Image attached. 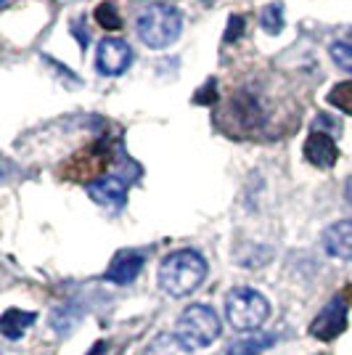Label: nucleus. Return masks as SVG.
I'll list each match as a JSON object with an SVG mask.
<instances>
[{"mask_svg":"<svg viewBox=\"0 0 352 355\" xmlns=\"http://www.w3.org/2000/svg\"><path fill=\"white\" fill-rule=\"evenodd\" d=\"M96 21L101 24L103 30H112V32L122 27V16L117 14L114 3H101V6L96 8Z\"/></svg>","mask_w":352,"mask_h":355,"instance_id":"nucleus-16","label":"nucleus"},{"mask_svg":"<svg viewBox=\"0 0 352 355\" xmlns=\"http://www.w3.org/2000/svg\"><path fill=\"white\" fill-rule=\"evenodd\" d=\"M180 14L173 6H148L143 14L135 21V32L141 37V43L148 48H167L177 40L180 35Z\"/></svg>","mask_w":352,"mask_h":355,"instance_id":"nucleus-3","label":"nucleus"},{"mask_svg":"<svg viewBox=\"0 0 352 355\" xmlns=\"http://www.w3.org/2000/svg\"><path fill=\"white\" fill-rule=\"evenodd\" d=\"M328 104L339 109L342 114H350L352 117V80H344V83H337L331 93H328Z\"/></svg>","mask_w":352,"mask_h":355,"instance_id":"nucleus-14","label":"nucleus"},{"mask_svg":"<svg viewBox=\"0 0 352 355\" xmlns=\"http://www.w3.org/2000/svg\"><path fill=\"white\" fill-rule=\"evenodd\" d=\"M323 250L339 260H352V220L331 223L321 234Z\"/></svg>","mask_w":352,"mask_h":355,"instance_id":"nucleus-9","label":"nucleus"},{"mask_svg":"<svg viewBox=\"0 0 352 355\" xmlns=\"http://www.w3.org/2000/svg\"><path fill=\"white\" fill-rule=\"evenodd\" d=\"M206 279V260L196 250H177L159 266V286L170 297H188Z\"/></svg>","mask_w":352,"mask_h":355,"instance_id":"nucleus-1","label":"nucleus"},{"mask_svg":"<svg viewBox=\"0 0 352 355\" xmlns=\"http://www.w3.org/2000/svg\"><path fill=\"white\" fill-rule=\"evenodd\" d=\"M273 337L270 334H252V337H247V340L241 342H234L228 350H225V355H260L263 350H267L270 345H273Z\"/></svg>","mask_w":352,"mask_h":355,"instance_id":"nucleus-12","label":"nucleus"},{"mask_svg":"<svg viewBox=\"0 0 352 355\" xmlns=\"http://www.w3.org/2000/svg\"><path fill=\"white\" fill-rule=\"evenodd\" d=\"M88 196L101 207H122L127 202V183L117 175H101L88 183Z\"/></svg>","mask_w":352,"mask_h":355,"instance_id":"nucleus-7","label":"nucleus"},{"mask_svg":"<svg viewBox=\"0 0 352 355\" xmlns=\"http://www.w3.org/2000/svg\"><path fill=\"white\" fill-rule=\"evenodd\" d=\"M305 159L321 170H331L339 159V148L337 141L323 130H313L305 141Z\"/></svg>","mask_w":352,"mask_h":355,"instance_id":"nucleus-8","label":"nucleus"},{"mask_svg":"<svg viewBox=\"0 0 352 355\" xmlns=\"http://www.w3.org/2000/svg\"><path fill=\"white\" fill-rule=\"evenodd\" d=\"M143 355H188V350L180 345L175 334H159V337H154L148 342Z\"/></svg>","mask_w":352,"mask_h":355,"instance_id":"nucleus-13","label":"nucleus"},{"mask_svg":"<svg viewBox=\"0 0 352 355\" xmlns=\"http://www.w3.org/2000/svg\"><path fill=\"white\" fill-rule=\"evenodd\" d=\"M173 334L186 350H202L220 337V318L206 305H191L180 313Z\"/></svg>","mask_w":352,"mask_h":355,"instance_id":"nucleus-2","label":"nucleus"},{"mask_svg":"<svg viewBox=\"0 0 352 355\" xmlns=\"http://www.w3.org/2000/svg\"><path fill=\"white\" fill-rule=\"evenodd\" d=\"M103 350H106V345H103V342H98V345H96V347L90 350V355H101Z\"/></svg>","mask_w":352,"mask_h":355,"instance_id":"nucleus-20","label":"nucleus"},{"mask_svg":"<svg viewBox=\"0 0 352 355\" xmlns=\"http://www.w3.org/2000/svg\"><path fill=\"white\" fill-rule=\"evenodd\" d=\"M32 324H35V313L11 308V311L3 313V318H0V331H3L6 340H19Z\"/></svg>","mask_w":352,"mask_h":355,"instance_id":"nucleus-11","label":"nucleus"},{"mask_svg":"<svg viewBox=\"0 0 352 355\" xmlns=\"http://www.w3.org/2000/svg\"><path fill=\"white\" fill-rule=\"evenodd\" d=\"M260 24H263L265 32L276 35V32L283 30V6L281 3H270L263 8V16H260Z\"/></svg>","mask_w":352,"mask_h":355,"instance_id":"nucleus-15","label":"nucleus"},{"mask_svg":"<svg viewBox=\"0 0 352 355\" xmlns=\"http://www.w3.org/2000/svg\"><path fill=\"white\" fill-rule=\"evenodd\" d=\"M344 196H347V202L352 205V178H347V183H344Z\"/></svg>","mask_w":352,"mask_h":355,"instance_id":"nucleus-19","label":"nucleus"},{"mask_svg":"<svg viewBox=\"0 0 352 355\" xmlns=\"http://www.w3.org/2000/svg\"><path fill=\"white\" fill-rule=\"evenodd\" d=\"M344 300H347V302H352V286H347V292H344Z\"/></svg>","mask_w":352,"mask_h":355,"instance_id":"nucleus-21","label":"nucleus"},{"mask_svg":"<svg viewBox=\"0 0 352 355\" xmlns=\"http://www.w3.org/2000/svg\"><path fill=\"white\" fill-rule=\"evenodd\" d=\"M132 64V48L119 37H103L96 51V67L98 72L106 77H117V74L127 72Z\"/></svg>","mask_w":352,"mask_h":355,"instance_id":"nucleus-5","label":"nucleus"},{"mask_svg":"<svg viewBox=\"0 0 352 355\" xmlns=\"http://www.w3.org/2000/svg\"><path fill=\"white\" fill-rule=\"evenodd\" d=\"M143 254L135 250H122L114 254V260H112V266L106 268V282L112 284H130L138 279V273H141V268H143Z\"/></svg>","mask_w":352,"mask_h":355,"instance_id":"nucleus-10","label":"nucleus"},{"mask_svg":"<svg viewBox=\"0 0 352 355\" xmlns=\"http://www.w3.org/2000/svg\"><path fill=\"white\" fill-rule=\"evenodd\" d=\"M225 315L236 331H257L270 315V302L249 286H238L225 297Z\"/></svg>","mask_w":352,"mask_h":355,"instance_id":"nucleus-4","label":"nucleus"},{"mask_svg":"<svg viewBox=\"0 0 352 355\" xmlns=\"http://www.w3.org/2000/svg\"><path fill=\"white\" fill-rule=\"evenodd\" d=\"M344 329H347V300H344V297H334V300L318 313V318L313 321L310 334H313L315 340L331 342V340H337Z\"/></svg>","mask_w":352,"mask_h":355,"instance_id":"nucleus-6","label":"nucleus"},{"mask_svg":"<svg viewBox=\"0 0 352 355\" xmlns=\"http://www.w3.org/2000/svg\"><path fill=\"white\" fill-rule=\"evenodd\" d=\"M328 53H331V59H334V64H337L342 72L352 74V45L334 43L331 48H328Z\"/></svg>","mask_w":352,"mask_h":355,"instance_id":"nucleus-17","label":"nucleus"},{"mask_svg":"<svg viewBox=\"0 0 352 355\" xmlns=\"http://www.w3.org/2000/svg\"><path fill=\"white\" fill-rule=\"evenodd\" d=\"M241 27H244V19L241 16H231V21H228V35H225V40L231 43V40H236L238 35H241Z\"/></svg>","mask_w":352,"mask_h":355,"instance_id":"nucleus-18","label":"nucleus"}]
</instances>
